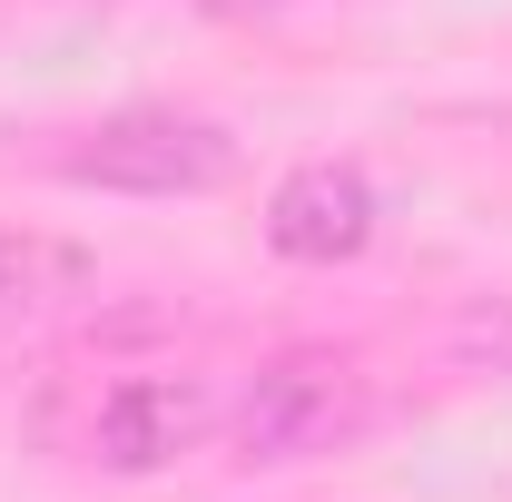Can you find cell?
I'll list each match as a JSON object with an SVG mask.
<instances>
[{
	"label": "cell",
	"instance_id": "1",
	"mask_svg": "<svg viewBox=\"0 0 512 502\" xmlns=\"http://www.w3.org/2000/svg\"><path fill=\"white\" fill-rule=\"evenodd\" d=\"M365 424H375V384L355 375V355H325V345H296L227 394L237 463H316V453H345Z\"/></svg>",
	"mask_w": 512,
	"mask_h": 502
},
{
	"label": "cell",
	"instance_id": "6",
	"mask_svg": "<svg viewBox=\"0 0 512 502\" xmlns=\"http://www.w3.org/2000/svg\"><path fill=\"white\" fill-rule=\"evenodd\" d=\"M207 10H286V0H207Z\"/></svg>",
	"mask_w": 512,
	"mask_h": 502
},
{
	"label": "cell",
	"instance_id": "3",
	"mask_svg": "<svg viewBox=\"0 0 512 502\" xmlns=\"http://www.w3.org/2000/svg\"><path fill=\"white\" fill-rule=\"evenodd\" d=\"M217 424H227V394L207 375H119L89 414V453L109 473H158V463L197 453Z\"/></svg>",
	"mask_w": 512,
	"mask_h": 502
},
{
	"label": "cell",
	"instance_id": "2",
	"mask_svg": "<svg viewBox=\"0 0 512 502\" xmlns=\"http://www.w3.org/2000/svg\"><path fill=\"white\" fill-rule=\"evenodd\" d=\"M227 168H237V138L188 109H119L69 148L79 188H119V197H207L227 188Z\"/></svg>",
	"mask_w": 512,
	"mask_h": 502
},
{
	"label": "cell",
	"instance_id": "5",
	"mask_svg": "<svg viewBox=\"0 0 512 502\" xmlns=\"http://www.w3.org/2000/svg\"><path fill=\"white\" fill-rule=\"evenodd\" d=\"M69 296H89V256L69 237H0V325L10 315H50Z\"/></svg>",
	"mask_w": 512,
	"mask_h": 502
},
{
	"label": "cell",
	"instance_id": "4",
	"mask_svg": "<svg viewBox=\"0 0 512 502\" xmlns=\"http://www.w3.org/2000/svg\"><path fill=\"white\" fill-rule=\"evenodd\" d=\"M365 237H375V188L345 158H316L266 197V247L296 266H345V256H365Z\"/></svg>",
	"mask_w": 512,
	"mask_h": 502
}]
</instances>
